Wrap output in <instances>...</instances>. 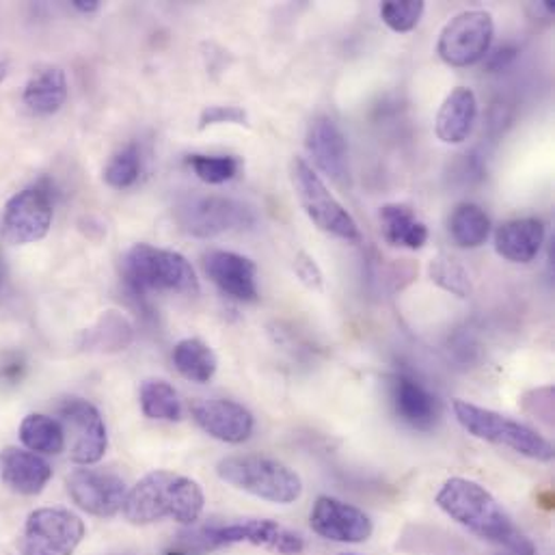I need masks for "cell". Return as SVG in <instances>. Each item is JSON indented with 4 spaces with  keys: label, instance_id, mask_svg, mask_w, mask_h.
I'll return each instance as SVG.
<instances>
[{
    "label": "cell",
    "instance_id": "cell-24",
    "mask_svg": "<svg viewBox=\"0 0 555 555\" xmlns=\"http://www.w3.org/2000/svg\"><path fill=\"white\" fill-rule=\"evenodd\" d=\"M134 339V328L119 311H104L98 322L80 333L78 348L95 352H119L126 350Z\"/></svg>",
    "mask_w": 555,
    "mask_h": 555
},
{
    "label": "cell",
    "instance_id": "cell-30",
    "mask_svg": "<svg viewBox=\"0 0 555 555\" xmlns=\"http://www.w3.org/2000/svg\"><path fill=\"white\" fill-rule=\"evenodd\" d=\"M430 279L439 287H443L446 292H450V294H454L459 298L472 296L474 283H472L467 269L459 260H454L450 256H437L430 262Z\"/></svg>",
    "mask_w": 555,
    "mask_h": 555
},
{
    "label": "cell",
    "instance_id": "cell-38",
    "mask_svg": "<svg viewBox=\"0 0 555 555\" xmlns=\"http://www.w3.org/2000/svg\"><path fill=\"white\" fill-rule=\"evenodd\" d=\"M124 555H130V554H124Z\"/></svg>",
    "mask_w": 555,
    "mask_h": 555
},
{
    "label": "cell",
    "instance_id": "cell-4",
    "mask_svg": "<svg viewBox=\"0 0 555 555\" xmlns=\"http://www.w3.org/2000/svg\"><path fill=\"white\" fill-rule=\"evenodd\" d=\"M452 411L459 424L476 439L489 441L493 446H504L532 461H541V463L554 461V446L534 428L508 415L472 404L467 400H454Z\"/></svg>",
    "mask_w": 555,
    "mask_h": 555
},
{
    "label": "cell",
    "instance_id": "cell-18",
    "mask_svg": "<svg viewBox=\"0 0 555 555\" xmlns=\"http://www.w3.org/2000/svg\"><path fill=\"white\" fill-rule=\"evenodd\" d=\"M204 269L210 281L230 298L241 302H256L258 289V267L232 251H210L204 258Z\"/></svg>",
    "mask_w": 555,
    "mask_h": 555
},
{
    "label": "cell",
    "instance_id": "cell-7",
    "mask_svg": "<svg viewBox=\"0 0 555 555\" xmlns=\"http://www.w3.org/2000/svg\"><path fill=\"white\" fill-rule=\"evenodd\" d=\"M289 178L305 215L315 223V228L346 243L361 241V232L350 212L331 195L320 176L302 158L292 160Z\"/></svg>",
    "mask_w": 555,
    "mask_h": 555
},
{
    "label": "cell",
    "instance_id": "cell-8",
    "mask_svg": "<svg viewBox=\"0 0 555 555\" xmlns=\"http://www.w3.org/2000/svg\"><path fill=\"white\" fill-rule=\"evenodd\" d=\"M173 215L180 230L195 238H215L256 225V212L251 206L217 195L186 197L176 206Z\"/></svg>",
    "mask_w": 555,
    "mask_h": 555
},
{
    "label": "cell",
    "instance_id": "cell-31",
    "mask_svg": "<svg viewBox=\"0 0 555 555\" xmlns=\"http://www.w3.org/2000/svg\"><path fill=\"white\" fill-rule=\"evenodd\" d=\"M189 167L206 184H225L241 173V160L236 156H189Z\"/></svg>",
    "mask_w": 555,
    "mask_h": 555
},
{
    "label": "cell",
    "instance_id": "cell-32",
    "mask_svg": "<svg viewBox=\"0 0 555 555\" xmlns=\"http://www.w3.org/2000/svg\"><path fill=\"white\" fill-rule=\"evenodd\" d=\"M424 9L422 0H387L380 4V17L391 30L411 33L420 24Z\"/></svg>",
    "mask_w": 555,
    "mask_h": 555
},
{
    "label": "cell",
    "instance_id": "cell-17",
    "mask_svg": "<svg viewBox=\"0 0 555 555\" xmlns=\"http://www.w3.org/2000/svg\"><path fill=\"white\" fill-rule=\"evenodd\" d=\"M391 402L396 415L415 430H433L441 417L439 398L411 374H396L391 378Z\"/></svg>",
    "mask_w": 555,
    "mask_h": 555
},
{
    "label": "cell",
    "instance_id": "cell-21",
    "mask_svg": "<svg viewBox=\"0 0 555 555\" xmlns=\"http://www.w3.org/2000/svg\"><path fill=\"white\" fill-rule=\"evenodd\" d=\"M478 119V100L469 87H456L441 104L435 121L437 137L448 145L469 139Z\"/></svg>",
    "mask_w": 555,
    "mask_h": 555
},
{
    "label": "cell",
    "instance_id": "cell-26",
    "mask_svg": "<svg viewBox=\"0 0 555 555\" xmlns=\"http://www.w3.org/2000/svg\"><path fill=\"white\" fill-rule=\"evenodd\" d=\"M450 236L463 249H478L491 236V219L478 204H461L450 217Z\"/></svg>",
    "mask_w": 555,
    "mask_h": 555
},
{
    "label": "cell",
    "instance_id": "cell-25",
    "mask_svg": "<svg viewBox=\"0 0 555 555\" xmlns=\"http://www.w3.org/2000/svg\"><path fill=\"white\" fill-rule=\"evenodd\" d=\"M173 365L186 380L202 385L212 380V376L217 374L219 361L215 350L206 341L197 337H189L173 348Z\"/></svg>",
    "mask_w": 555,
    "mask_h": 555
},
{
    "label": "cell",
    "instance_id": "cell-14",
    "mask_svg": "<svg viewBox=\"0 0 555 555\" xmlns=\"http://www.w3.org/2000/svg\"><path fill=\"white\" fill-rule=\"evenodd\" d=\"M309 526L313 534H318L320 539L350 545L365 543L374 532L372 519L363 511L344 504L335 498L315 500L313 511L309 515Z\"/></svg>",
    "mask_w": 555,
    "mask_h": 555
},
{
    "label": "cell",
    "instance_id": "cell-5",
    "mask_svg": "<svg viewBox=\"0 0 555 555\" xmlns=\"http://www.w3.org/2000/svg\"><path fill=\"white\" fill-rule=\"evenodd\" d=\"M217 474L230 487L271 504H294L302 495L300 476L269 456H228L217 465Z\"/></svg>",
    "mask_w": 555,
    "mask_h": 555
},
{
    "label": "cell",
    "instance_id": "cell-15",
    "mask_svg": "<svg viewBox=\"0 0 555 555\" xmlns=\"http://www.w3.org/2000/svg\"><path fill=\"white\" fill-rule=\"evenodd\" d=\"M191 413L204 433L223 443H245L254 435V415L234 400H202Z\"/></svg>",
    "mask_w": 555,
    "mask_h": 555
},
{
    "label": "cell",
    "instance_id": "cell-3",
    "mask_svg": "<svg viewBox=\"0 0 555 555\" xmlns=\"http://www.w3.org/2000/svg\"><path fill=\"white\" fill-rule=\"evenodd\" d=\"M241 543L264 547L279 555H300L305 552V541L300 534L281 528L278 521L271 519H245L225 526L210 524L180 537V547L184 554L202 555Z\"/></svg>",
    "mask_w": 555,
    "mask_h": 555
},
{
    "label": "cell",
    "instance_id": "cell-19",
    "mask_svg": "<svg viewBox=\"0 0 555 555\" xmlns=\"http://www.w3.org/2000/svg\"><path fill=\"white\" fill-rule=\"evenodd\" d=\"M52 478L50 465L33 452L7 448L0 452V480L20 495H37Z\"/></svg>",
    "mask_w": 555,
    "mask_h": 555
},
{
    "label": "cell",
    "instance_id": "cell-34",
    "mask_svg": "<svg viewBox=\"0 0 555 555\" xmlns=\"http://www.w3.org/2000/svg\"><path fill=\"white\" fill-rule=\"evenodd\" d=\"M294 273H296V278L300 279V283L305 287L322 289V283H324L322 271H320V267L315 264V260L309 254H305V251L296 254V258H294Z\"/></svg>",
    "mask_w": 555,
    "mask_h": 555
},
{
    "label": "cell",
    "instance_id": "cell-20",
    "mask_svg": "<svg viewBox=\"0 0 555 555\" xmlns=\"http://www.w3.org/2000/svg\"><path fill=\"white\" fill-rule=\"evenodd\" d=\"M543 243H545V223L534 217L506 221L495 232L498 254L513 264L534 262Z\"/></svg>",
    "mask_w": 555,
    "mask_h": 555
},
{
    "label": "cell",
    "instance_id": "cell-9",
    "mask_svg": "<svg viewBox=\"0 0 555 555\" xmlns=\"http://www.w3.org/2000/svg\"><path fill=\"white\" fill-rule=\"evenodd\" d=\"M493 35L495 24L489 11H463L443 26L437 52L452 67L476 65L489 54Z\"/></svg>",
    "mask_w": 555,
    "mask_h": 555
},
{
    "label": "cell",
    "instance_id": "cell-28",
    "mask_svg": "<svg viewBox=\"0 0 555 555\" xmlns=\"http://www.w3.org/2000/svg\"><path fill=\"white\" fill-rule=\"evenodd\" d=\"M141 409L150 420L178 422L182 417V402L178 391L158 378H150L141 385Z\"/></svg>",
    "mask_w": 555,
    "mask_h": 555
},
{
    "label": "cell",
    "instance_id": "cell-22",
    "mask_svg": "<svg viewBox=\"0 0 555 555\" xmlns=\"http://www.w3.org/2000/svg\"><path fill=\"white\" fill-rule=\"evenodd\" d=\"M26 108L35 115L48 117L61 111V106L67 100V80L63 69L59 67H46L39 69L24 87L22 95Z\"/></svg>",
    "mask_w": 555,
    "mask_h": 555
},
{
    "label": "cell",
    "instance_id": "cell-35",
    "mask_svg": "<svg viewBox=\"0 0 555 555\" xmlns=\"http://www.w3.org/2000/svg\"><path fill=\"white\" fill-rule=\"evenodd\" d=\"M74 9H78L80 13H95L100 9V2L98 0H74L72 2Z\"/></svg>",
    "mask_w": 555,
    "mask_h": 555
},
{
    "label": "cell",
    "instance_id": "cell-29",
    "mask_svg": "<svg viewBox=\"0 0 555 555\" xmlns=\"http://www.w3.org/2000/svg\"><path fill=\"white\" fill-rule=\"evenodd\" d=\"M139 176H141V152L137 150V145H126L124 150H119L104 169V182L117 191H126L134 186Z\"/></svg>",
    "mask_w": 555,
    "mask_h": 555
},
{
    "label": "cell",
    "instance_id": "cell-33",
    "mask_svg": "<svg viewBox=\"0 0 555 555\" xmlns=\"http://www.w3.org/2000/svg\"><path fill=\"white\" fill-rule=\"evenodd\" d=\"M219 124H232V126H245L249 128V113L241 106H208L199 115V130H206L210 126Z\"/></svg>",
    "mask_w": 555,
    "mask_h": 555
},
{
    "label": "cell",
    "instance_id": "cell-37",
    "mask_svg": "<svg viewBox=\"0 0 555 555\" xmlns=\"http://www.w3.org/2000/svg\"><path fill=\"white\" fill-rule=\"evenodd\" d=\"M0 281H2V271H0Z\"/></svg>",
    "mask_w": 555,
    "mask_h": 555
},
{
    "label": "cell",
    "instance_id": "cell-23",
    "mask_svg": "<svg viewBox=\"0 0 555 555\" xmlns=\"http://www.w3.org/2000/svg\"><path fill=\"white\" fill-rule=\"evenodd\" d=\"M383 236L393 247L422 249L428 243V228L404 204H387L378 212Z\"/></svg>",
    "mask_w": 555,
    "mask_h": 555
},
{
    "label": "cell",
    "instance_id": "cell-36",
    "mask_svg": "<svg viewBox=\"0 0 555 555\" xmlns=\"http://www.w3.org/2000/svg\"><path fill=\"white\" fill-rule=\"evenodd\" d=\"M7 72H9V65H7V61H0V85H2V80L7 78Z\"/></svg>",
    "mask_w": 555,
    "mask_h": 555
},
{
    "label": "cell",
    "instance_id": "cell-11",
    "mask_svg": "<svg viewBox=\"0 0 555 555\" xmlns=\"http://www.w3.org/2000/svg\"><path fill=\"white\" fill-rule=\"evenodd\" d=\"M85 539V524L63 508H39L28 515L22 539L24 555H72Z\"/></svg>",
    "mask_w": 555,
    "mask_h": 555
},
{
    "label": "cell",
    "instance_id": "cell-2",
    "mask_svg": "<svg viewBox=\"0 0 555 555\" xmlns=\"http://www.w3.org/2000/svg\"><path fill=\"white\" fill-rule=\"evenodd\" d=\"M204 504V491L195 480L173 472H154L128 491L124 517L134 526H150L163 519L193 526L202 517Z\"/></svg>",
    "mask_w": 555,
    "mask_h": 555
},
{
    "label": "cell",
    "instance_id": "cell-27",
    "mask_svg": "<svg viewBox=\"0 0 555 555\" xmlns=\"http://www.w3.org/2000/svg\"><path fill=\"white\" fill-rule=\"evenodd\" d=\"M20 439L30 452L59 454L65 448V428L48 415H28L20 426Z\"/></svg>",
    "mask_w": 555,
    "mask_h": 555
},
{
    "label": "cell",
    "instance_id": "cell-13",
    "mask_svg": "<svg viewBox=\"0 0 555 555\" xmlns=\"http://www.w3.org/2000/svg\"><path fill=\"white\" fill-rule=\"evenodd\" d=\"M59 415L65 428L74 435L69 459L78 465L102 461L108 448V435L100 411L82 398H67L61 402Z\"/></svg>",
    "mask_w": 555,
    "mask_h": 555
},
{
    "label": "cell",
    "instance_id": "cell-6",
    "mask_svg": "<svg viewBox=\"0 0 555 555\" xmlns=\"http://www.w3.org/2000/svg\"><path fill=\"white\" fill-rule=\"evenodd\" d=\"M121 275L126 285L141 296L147 292H199V279L184 256L143 243L124 256Z\"/></svg>",
    "mask_w": 555,
    "mask_h": 555
},
{
    "label": "cell",
    "instance_id": "cell-12",
    "mask_svg": "<svg viewBox=\"0 0 555 555\" xmlns=\"http://www.w3.org/2000/svg\"><path fill=\"white\" fill-rule=\"evenodd\" d=\"M67 493L80 511L100 519H111L124 511L128 489L124 478L113 472L76 469L67 476Z\"/></svg>",
    "mask_w": 555,
    "mask_h": 555
},
{
    "label": "cell",
    "instance_id": "cell-39",
    "mask_svg": "<svg viewBox=\"0 0 555 555\" xmlns=\"http://www.w3.org/2000/svg\"><path fill=\"white\" fill-rule=\"evenodd\" d=\"M348 555H350V554H348Z\"/></svg>",
    "mask_w": 555,
    "mask_h": 555
},
{
    "label": "cell",
    "instance_id": "cell-1",
    "mask_svg": "<svg viewBox=\"0 0 555 555\" xmlns=\"http://www.w3.org/2000/svg\"><path fill=\"white\" fill-rule=\"evenodd\" d=\"M437 506L472 534L502 545L513 555H534L537 550L513 524L506 508L478 482L450 478L437 493Z\"/></svg>",
    "mask_w": 555,
    "mask_h": 555
},
{
    "label": "cell",
    "instance_id": "cell-10",
    "mask_svg": "<svg viewBox=\"0 0 555 555\" xmlns=\"http://www.w3.org/2000/svg\"><path fill=\"white\" fill-rule=\"evenodd\" d=\"M54 204L46 184H35L13 195L2 215V238L9 245H30L48 236Z\"/></svg>",
    "mask_w": 555,
    "mask_h": 555
},
{
    "label": "cell",
    "instance_id": "cell-16",
    "mask_svg": "<svg viewBox=\"0 0 555 555\" xmlns=\"http://www.w3.org/2000/svg\"><path fill=\"white\" fill-rule=\"evenodd\" d=\"M305 147L313 165L333 182H341L348 176V141L328 115L311 119L305 134Z\"/></svg>",
    "mask_w": 555,
    "mask_h": 555
}]
</instances>
